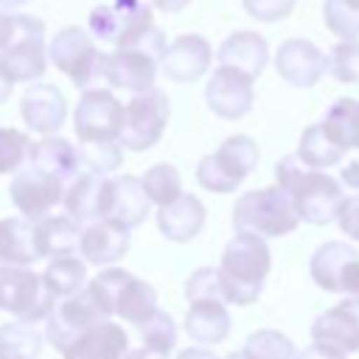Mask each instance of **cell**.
I'll list each match as a JSON object with an SVG mask.
<instances>
[{
	"mask_svg": "<svg viewBox=\"0 0 359 359\" xmlns=\"http://www.w3.org/2000/svg\"><path fill=\"white\" fill-rule=\"evenodd\" d=\"M11 87H14V84H11V81H8V79L0 73V104H3V101L11 95Z\"/></svg>",
	"mask_w": 359,
	"mask_h": 359,
	"instance_id": "cell-51",
	"label": "cell"
},
{
	"mask_svg": "<svg viewBox=\"0 0 359 359\" xmlns=\"http://www.w3.org/2000/svg\"><path fill=\"white\" fill-rule=\"evenodd\" d=\"M151 210V202L143 194L140 177L123 174V177H107L104 185V208H101V219L112 222L123 230H135L137 224L146 222Z\"/></svg>",
	"mask_w": 359,
	"mask_h": 359,
	"instance_id": "cell-16",
	"label": "cell"
},
{
	"mask_svg": "<svg viewBox=\"0 0 359 359\" xmlns=\"http://www.w3.org/2000/svg\"><path fill=\"white\" fill-rule=\"evenodd\" d=\"M123 123V104L115 98L112 90H84L76 109H73V129L81 146L87 143H104L118 140Z\"/></svg>",
	"mask_w": 359,
	"mask_h": 359,
	"instance_id": "cell-11",
	"label": "cell"
},
{
	"mask_svg": "<svg viewBox=\"0 0 359 359\" xmlns=\"http://www.w3.org/2000/svg\"><path fill=\"white\" fill-rule=\"evenodd\" d=\"M224 359H244V353H241V351H233V353H227Z\"/></svg>",
	"mask_w": 359,
	"mask_h": 359,
	"instance_id": "cell-52",
	"label": "cell"
},
{
	"mask_svg": "<svg viewBox=\"0 0 359 359\" xmlns=\"http://www.w3.org/2000/svg\"><path fill=\"white\" fill-rule=\"evenodd\" d=\"M320 126L342 151L359 149V98H337Z\"/></svg>",
	"mask_w": 359,
	"mask_h": 359,
	"instance_id": "cell-30",
	"label": "cell"
},
{
	"mask_svg": "<svg viewBox=\"0 0 359 359\" xmlns=\"http://www.w3.org/2000/svg\"><path fill=\"white\" fill-rule=\"evenodd\" d=\"M20 112H22V121L31 132H39L48 137V135H56L62 129V123L67 118V101L56 84L36 81L34 87H28L22 93Z\"/></svg>",
	"mask_w": 359,
	"mask_h": 359,
	"instance_id": "cell-20",
	"label": "cell"
},
{
	"mask_svg": "<svg viewBox=\"0 0 359 359\" xmlns=\"http://www.w3.org/2000/svg\"><path fill=\"white\" fill-rule=\"evenodd\" d=\"M216 59L224 67H233V70H241L250 79H258L264 73L266 62H269V45L255 31H236L219 45Z\"/></svg>",
	"mask_w": 359,
	"mask_h": 359,
	"instance_id": "cell-24",
	"label": "cell"
},
{
	"mask_svg": "<svg viewBox=\"0 0 359 359\" xmlns=\"http://www.w3.org/2000/svg\"><path fill=\"white\" fill-rule=\"evenodd\" d=\"M42 283L56 300L70 297V294H76L79 289L87 286V264L76 255H56L45 266Z\"/></svg>",
	"mask_w": 359,
	"mask_h": 359,
	"instance_id": "cell-31",
	"label": "cell"
},
{
	"mask_svg": "<svg viewBox=\"0 0 359 359\" xmlns=\"http://www.w3.org/2000/svg\"><path fill=\"white\" fill-rule=\"evenodd\" d=\"M95 292L104 297L109 311L121 317L129 325H143L154 311H157V292L151 283L135 278L132 272L121 266H104L93 280Z\"/></svg>",
	"mask_w": 359,
	"mask_h": 359,
	"instance_id": "cell-6",
	"label": "cell"
},
{
	"mask_svg": "<svg viewBox=\"0 0 359 359\" xmlns=\"http://www.w3.org/2000/svg\"><path fill=\"white\" fill-rule=\"evenodd\" d=\"M129 230L112 224V222H90L81 227L79 238V255L84 264L93 266H112L129 252Z\"/></svg>",
	"mask_w": 359,
	"mask_h": 359,
	"instance_id": "cell-21",
	"label": "cell"
},
{
	"mask_svg": "<svg viewBox=\"0 0 359 359\" xmlns=\"http://www.w3.org/2000/svg\"><path fill=\"white\" fill-rule=\"evenodd\" d=\"M104 185L107 177H95L90 171H79L67 185H65V213L79 222V224H90V222H101V208H104Z\"/></svg>",
	"mask_w": 359,
	"mask_h": 359,
	"instance_id": "cell-26",
	"label": "cell"
},
{
	"mask_svg": "<svg viewBox=\"0 0 359 359\" xmlns=\"http://www.w3.org/2000/svg\"><path fill=\"white\" fill-rule=\"evenodd\" d=\"M213 48L199 34H182L174 42L165 45V53L160 59V70L165 79L177 84H194L210 70Z\"/></svg>",
	"mask_w": 359,
	"mask_h": 359,
	"instance_id": "cell-18",
	"label": "cell"
},
{
	"mask_svg": "<svg viewBox=\"0 0 359 359\" xmlns=\"http://www.w3.org/2000/svg\"><path fill=\"white\" fill-rule=\"evenodd\" d=\"M325 59H328V73L339 84H356L359 81V39L356 42H337Z\"/></svg>",
	"mask_w": 359,
	"mask_h": 359,
	"instance_id": "cell-41",
	"label": "cell"
},
{
	"mask_svg": "<svg viewBox=\"0 0 359 359\" xmlns=\"http://www.w3.org/2000/svg\"><path fill=\"white\" fill-rule=\"evenodd\" d=\"M28 0H0V11H6V14H14L17 8H22Z\"/></svg>",
	"mask_w": 359,
	"mask_h": 359,
	"instance_id": "cell-50",
	"label": "cell"
},
{
	"mask_svg": "<svg viewBox=\"0 0 359 359\" xmlns=\"http://www.w3.org/2000/svg\"><path fill=\"white\" fill-rule=\"evenodd\" d=\"M244 359H297V348L294 342L275 331V328H258L247 337L244 348H241Z\"/></svg>",
	"mask_w": 359,
	"mask_h": 359,
	"instance_id": "cell-35",
	"label": "cell"
},
{
	"mask_svg": "<svg viewBox=\"0 0 359 359\" xmlns=\"http://www.w3.org/2000/svg\"><path fill=\"white\" fill-rule=\"evenodd\" d=\"M59 300L45 289L42 275L28 266H6L0 269V309L14 314L20 323L48 320Z\"/></svg>",
	"mask_w": 359,
	"mask_h": 359,
	"instance_id": "cell-10",
	"label": "cell"
},
{
	"mask_svg": "<svg viewBox=\"0 0 359 359\" xmlns=\"http://www.w3.org/2000/svg\"><path fill=\"white\" fill-rule=\"evenodd\" d=\"M334 222L339 224V230H342L348 238L359 241V194H353V196H345V199H342V205H339V210H337V219H334Z\"/></svg>",
	"mask_w": 359,
	"mask_h": 359,
	"instance_id": "cell-43",
	"label": "cell"
},
{
	"mask_svg": "<svg viewBox=\"0 0 359 359\" xmlns=\"http://www.w3.org/2000/svg\"><path fill=\"white\" fill-rule=\"evenodd\" d=\"M168 118H171V104L163 90L154 87V90L137 93L123 107V123L118 132V143L132 151H149L163 137Z\"/></svg>",
	"mask_w": 359,
	"mask_h": 359,
	"instance_id": "cell-9",
	"label": "cell"
},
{
	"mask_svg": "<svg viewBox=\"0 0 359 359\" xmlns=\"http://www.w3.org/2000/svg\"><path fill=\"white\" fill-rule=\"evenodd\" d=\"M8 196L11 205L17 208V213L28 222H39L45 219L56 205H62L65 196V182H59L56 177H48L42 171H36L34 165H22L8 185Z\"/></svg>",
	"mask_w": 359,
	"mask_h": 359,
	"instance_id": "cell-13",
	"label": "cell"
},
{
	"mask_svg": "<svg viewBox=\"0 0 359 359\" xmlns=\"http://www.w3.org/2000/svg\"><path fill=\"white\" fill-rule=\"evenodd\" d=\"M177 359H219V356L208 348H185V351L177 353Z\"/></svg>",
	"mask_w": 359,
	"mask_h": 359,
	"instance_id": "cell-48",
	"label": "cell"
},
{
	"mask_svg": "<svg viewBox=\"0 0 359 359\" xmlns=\"http://www.w3.org/2000/svg\"><path fill=\"white\" fill-rule=\"evenodd\" d=\"M205 219H208V210H205L202 199L194 196V194H180L174 202L157 208L160 233L168 241H177V244H185V241L196 238L205 227Z\"/></svg>",
	"mask_w": 359,
	"mask_h": 359,
	"instance_id": "cell-23",
	"label": "cell"
},
{
	"mask_svg": "<svg viewBox=\"0 0 359 359\" xmlns=\"http://www.w3.org/2000/svg\"><path fill=\"white\" fill-rule=\"evenodd\" d=\"M79 160H81V171H90L95 177H109L112 171L121 168L123 149L118 140L87 143V146H79Z\"/></svg>",
	"mask_w": 359,
	"mask_h": 359,
	"instance_id": "cell-36",
	"label": "cell"
},
{
	"mask_svg": "<svg viewBox=\"0 0 359 359\" xmlns=\"http://www.w3.org/2000/svg\"><path fill=\"white\" fill-rule=\"evenodd\" d=\"M123 359H171L168 353H160V351H151V348H129L123 353Z\"/></svg>",
	"mask_w": 359,
	"mask_h": 359,
	"instance_id": "cell-47",
	"label": "cell"
},
{
	"mask_svg": "<svg viewBox=\"0 0 359 359\" xmlns=\"http://www.w3.org/2000/svg\"><path fill=\"white\" fill-rule=\"evenodd\" d=\"M157 70H160V62L154 56H149L140 48L123 45V48H115L112 53L104 56V73H101V79L109 87H115V90H126V93H135L137 95V93L154 90Z\"/></svg>",
	"mask_w": 359,
	"mask_h": 359,
	"instance_id": "cell-14",
	"label": "cell"
},
{
	"mask_svg": "<svg viewBox=\"0 0 359 359\" xmlns=\"http://www.w3.org/2000/svg\"><path fill=\"white\" fill-rule=\"evenodd\" d=\"M140 339H143L146 348L171 356V351L177 348V323L171 320L168 311L157 309V311L140 325Z\"/></svg>",
	"mask_w": 359,
	"mask_h": 359,
	"instance_id": "cell-39",
	"label": "cell"
},
{
	"mask_svg": "<svg viewBox=\"0 0 359 359\" xmlns=\"http://www.w3.org/2000/svg\"><path fill=\"white\" fill-rule=\"evenodd\" d=\"M34 233H36V247L42 258H56V255H73L79 250V238H81V224L73 222L67 213H48L45 219L34 222Z\"/></svg>",
	"mask_w": 359,
	"mask_h": 359,
	"instance_id": "cell-28",
	"label": "cell"
},
{
	"mask_svg": "<svg viewBox=\"0 0 359 359\" xmlns=\"http://www.w3.org/2000/svg\"><path fill=\"white\" fill-rule=\"evenodd\" d=\"M42 353V334L31 323L0 325V359H36Z\"/></svg>",
	"mask_w": 359,
	"mask_h": 359,
	"instance_id": "cell-33",
	"label": "cell"
},
{
	"mask_svg": "<svg viewBox=\"0 0 359 359\" xmlns=\"http://www.w3.org/2000/svg\"><path fill=\"white\" fill-rule=\"evenodd\" d=\"M39 258L42 255H39V247H36L34 222H28L22 216L0 219V269L28 266Z\"/></svg>",
	"mask_w": 359,
	"mask_h": 359,
	"instance_id": "cell-27",
	"label": "cell"
},
{
	"mask_svg": "<svg viewBox=\"0 0 359 359\" xmlns=\"http://www.w3.org/2000/svg\"><path fill=\"white\" fill-rule=\"evenodd\" d=\"M104 56L95 48V39L81 31L79 25H67L62 28L50 45H48V59L56 65V70H62L81 93L93 90V84L101 79L104 73Z\"/></svg>",
	"mask_w": 359,
	"mask_h": 359,
	"instance_id": "cell-8",
	"label": "cell"
},
{
	"mask_svg": "<svg viewBox=\"0 0 359 359\" xmlns=\"http://www.w3.org/2000/svg\"><path fill=\"white\" fill-rule=\"evenodd\" d=\"M342 157H345V151L325 135V129L320 123H311L303 129L300 143H297V160L300 163H306L314 171H323V168L337 165Z\"/></svg>",
	"mask_w": 359,
	"mask_h": 359,
	"instance_id": "cell-32",
	"label": "cell"
},
{
	"mask_svg": "<svg viewBox=\"0 0 359 359\" xmlns=\"http://www.w3.org/2000/svg\"><path fill=\"white\" fill-rule=\"evenodd\" d=\"M258 143L250 135H230L216 151L205 154L196 165V182L213 194L236 191L258 165Z\"/></svg>",
	"mask_w": 359,
	"mask_h": 359,
	"instance_id": "cell-5",
	"label": "cell"
},
{
	"mask_svg": "<svg viewBox=\"0 0 359 359\" xmlns=\"http://www.w3.org/2000/svg\"><path fill=\"white\" fill-rule=\"evenodd\" d=\"M323 20L331 34L339 36V42H356L359 39V8H353L345 0H325L323 3Z\"/></svg>",
	"mask_w": 359,
	"mask_h": 359,
	"instance_id": "cell-38",
	"label": "cell"
},
{
	"mask_svg": "<svg viewBox=\"0 0 359 359\" xmlns=\"http://www.w3.org/2000/svg\"><path fill=\"white\" fill-rule=\"evenodd\" d=\"M311 280L334 294L359 297V252L348 241H325L309 261Z\"/></svg>",
	"mask_w": 359,
	"mask_h": 359,
	"instance_id": "cell-12",
	"label": "cell"
},
{
	"mask_svg": "<svg viewBox=\"0 0 359 359\" xmlns=\"http://www.w3.org/2000/svg\"><path fill=\"white\" fill-rule=\"evenodd\" d=\"M205 101L213 115H219L224 121H238L252 109V101H255L252 79L244 76L241 70L219 65L213 70V76L208 79Z\"/></svg>",
	"mask_w": 359,
	"mask_h": 359,
	"instance_id": "cell-15",
	"label": "cell"
},
{
	"mask_svg": "<svg viewBox=\"0 0 359 359\" xmlns=\"http://www.w3.org/2000/svg\"><path fill=\"white\" fill-rule=\"evenodd\" d=\"M269 269H272L269 244L252 233H236L224 244L222 264H219L227 303L252 306L264 292V280Z\"/></svg>",
	"mask_w": 359,
	"mask_h": 359,
	"instance_id": "cell-2",
	"label": "cell"
},
{
	"mask_svg": "<svg viewBox=\"0 0 359 359\" xmlns=\"http://www.w3.org/2000/svg\"><path fill=\"white\" fill-rule=\"evenodd\" d=\"M140 185H143V194L151 205L163 208L168 202H174L180 194H182V177L180 171L171 165V163H157L151 165L143 177H140Z\"/></svg>",
	"mask_w": 359,
	"mask_h": 359,
	"instance_id": "cell-34",
	"label": "cell"
},
{
	"mask_svg": "<svg viewBox=\"0 0 359 359\" xmlns=\"http://www.w3.org/2000/svg\"><path fill=\"white\" fill-rule=\"evenodd\" d=\"M112 311L109 306L104 303V297L95 292V286L87 280L84 289H79L76 294L70 297H62L53 311L48 314V325H45V339L56 348V351H65L81 331H87L90 325L101 323V320H109Z\"/></svg>",
	"mask_w": 359,
	"mask_h": 359,
	"instance_id": "cell-7",
	"label": "cell"
},
{
	"mask_svg": "<svg viewBox=\"0 0 359 359\" xmlns=\"http://www.w3.org/2000/svg\"><path fill=\"white\" fill-rule=\"evenodd\" d=\"M275 180L278 188L289 196L300 222L323 227L337 219V210L345 196L331 174L309 168L306 163L297 160V154H286L275 163Z\"/></svg>",
	"mask_w": 359,
	"mask_h": 359,
	"instance_id": "cell-1",
	"label": "cell"
},
{
	"mask_svg": "<svg viewBox=\"0 0 359 359\" xmlns=\"http://www.w3.org/2000/svg\"><path fill=\"white\" fill-rule=\"evenodd\" d=\"M339 180H342L351 191H359V157L351 160L345 168H339Z\"/></svg>",
	"mask_w": 359,
	"mask_h": 359,
	"instance_id": "cell-45",
	"label": "cell"
},
{
	"mask_svg": "<svg viewBox=\"0 0 359 359\" xmlns=\"http://www.w3.org/2000/svg\"><path fill=\"white\" fill-rule=\"evenodd\" d=\"M31 137L20 129L0 126V174H17L28 160Z\"/></svg>",
	"mask_w": 359,
	"mask_h": 359,
	"instance_id": "cell-40",
	"label": "cell"
},
{
	"mask_svg": "<svg viewBox=\"0 0 359 359\" xmlns=\"http://www.w3.org/2000/svg\"><path fill=\"white\" fill-rule=\"evenodd\" d=\"M297 359H345V353L337 351V348H331V345L311 342L309 348H303V353H297Z\"/></svg>",
	"mask_w": 359,
	"mask_h": 359,
	"instance_id": "cell-44",
	"label": "cell"
},
{
	"mask_svg": "<svg viewBox=\"0 0 359 359\" xmlns=\"http://www.w3.org/2000/svg\"><path fill=\"white\" fill-rule=\"evenodd\" d=\"M8 28H11V14L0 11V48H3V42H6V36H8Z\"/></svg>",
	"mask_w": 359,
	"mask_h": 359,
	"instance_id": "cell-49",
	"label": "cell"
},
{
	"mask_svg": "<svg viewBox=\"0 0 359 359\" xmlns=\"http://www.w3.org/2000/svg\"><path fill=\"white\" fill-rule=\"evenodd\" d=\"M129 351V334L112 320H101L81 331L65 351V359H123Z\"/></svg>",
	"mask_w": 359,
	"mask_h": 359,
	"instance_id": "cell-22",
	"label": "cell"
},
{
	"mask_svg": "<svg viewBox=\"0 0 359 359\" xmlns=\"http://www.w3.org/2000/svg\"><path fill=\"white\" fill-rule=\"evenodd\" d=\"M151 6L165 11V14H180V11H185L191 6V0H151Z\"/></svg>",
	"mask_w": 359,
	"mask_h": 359,
	"instance_id": "cell-46",
	"label": "cell"
},
{
	"mask_svg": "<svg viewBox=\"0 0 359 359\" xmlns=\"http://www.w3.org/2000/svg\"><path fill=\"white\" fill-rule=\"evenodd\" d=\"M311 342L331 345L342 353L359 351V297H345L342 303L325 309L311 323Z\"/></svg>",
	"mask_w": 359,
	"mask_h": 359,
	"instance_id": "cell-19",
	"label": "cell"
},
{
	"mask_svg": "<svg viewBox=\"0 0 359 359\" xmlns=\"http://www.w3.org/2000/svg\"><path fill=\"white\" fill-rule=\"evenodd\" d=\"M45 67H48L45 22L31 14H11V28L0 48V73L14 84V81L42 79Z\"/></svg>",
	"mask_w": 359,
	"mask_h": 359,
	"instance_id": "cell-4",
	"label": "cell"
},
{
	"mask_svg": "<svg viewBox=\"0 0 359 359\" xmlns=\"http://www.w3.org/2000/svg\"><path fill=\"white\" fill-rule=\"evenodd\" d=\"M275 70L289 87L309 90L328 73V59L311 39H286L275 50Z\"/></svg>",
	"mask_w": 359,
	"mask_h": 359,
	"instance_id": "cell-17",
	"label": "cell"
},
{
	"mask_svg": "<svg viewBox=\"0 0 359 359\" xmlns=\"http://www.w3.org/2000/svg\"><path fill=\"white\" fill-rule=\"evenodd\" d=\"M345 3H351L353 8H359V0H345Z\"/></svg>",
	"mask_w": 359,
	"mask_h": 359,
	"instance_id": "cell-53",
	"label": "cell"
},
{
	"mask_svg": "<svg viewBox=\"0 0 359 359\" xmlns=\"http://www.w3.org/2000/svg\"><path fill=\"white\" fill-rule=\"evenodd\" d=\"M297 0H241L244 11L258 22H278L292 14Z\"/></svg>",
	"mask_w": 359,
	"mask_h": 359,
	"instance_id": "cell-42",
	"label": "cell"
},
{
	"mask_svg": "<svg viewBox=\"0 0 359 359\" xmlns=\"http://www.w3.org/2000/svg\"><path fill=\"white\" fill-rule=\"evenodd\" d=\"M300 224L289 196L275 188H255L236 199L233 205V227L236 233H252L258 238H280L294 233Z\"/></svg>",
	"mask_w": 359,
	"mask_h": 359,
	"instance_id": "cell-3",
	"label": "cell"
},
{
	"mask_svg": "<svg viewBox=\"0 0 359 359\" xmlns=\"http://www.w3.org/2000/svg\"><path fill=\"white\" fill-rule=\"evenodd\" d=\"M28 165H34L36 171L56 177L59 182H70L79 171H81V160H79V149L59 135H48L39 143H31L28 149Z\"/></svg>",
	"mask_w": 359,
	"mask_h": 359,
	"instance_id": "cell-25",
	"label": "cell"
},
{
	"mask_svg": "<svg viewBox=\"0 0 359 359\" xmlns=\"http://www.w3.org/2000/svg\"><path fill=\"white\" fill-rule=\"evenodd\" d=\"M185 297L188 303H227L224 283L219 275V266H199L185 280Z\"/></svg>",
	"mask_w": 359,
	"mask_h": 359,
	"instance_id": "cell-37",
	"label": "cell"
},
{
	"mask_svg": "<svg viewBox=\"0 0 359 359\" xmlns=\"http://www.w3.org/2000/svg\"><path fill=\"white\" fill-rule=\"evenodd\" d=\"M185 334L199 345H219L230 334V311L222 303H191L185 311Z\"/></svg>",
	"mask_w": 359,
	"mask_h": 359,
	"instance_id": "cell-29",
	"label": "cell"
}]
</instances>
